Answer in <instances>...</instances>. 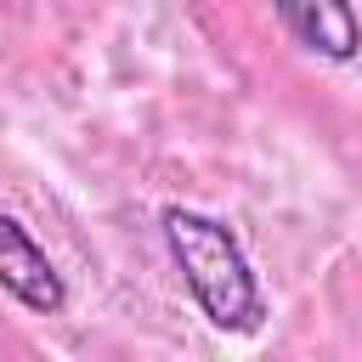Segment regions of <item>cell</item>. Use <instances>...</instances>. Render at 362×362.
<instances>
[{
  "label": "cell",
  "instance_id": "2",
  "mask_svg": "<svg viewBox=\"0 0 362 362\" xmlns=\"http://www.w3.org/2000/svg\"><path fill=\"white\" fill-rule=\"evenodd\" d=\"M0 288H6L17 305L40 311V317H57V311L68 305L62 272H57L51 255L28 238V226H23L17 215H6V209H0Z\"/></svg>",
  "mask_w": 362,
  "mask_h": 362
},
{
  "label": "cell",
  "instance_id": "3",
  "mask_svg": "<svg viewBox=\"0 0 362 362\" xmlns=\"http://www.w3.org/2000/svg\"><path fill=\"white\" fill-rule=\"evenodd\" d=\"M272 11L283 17V28L305 51H317L328 62H351L356 57V11H351V0H272Z\"/></svg>",
  "mask_w": 362,
  "mask_h": 362
},
{
  "label": "cell",
  "instance_id": "1",
  "mask_svg": "<svg viewBox=\"0 0 362 362\" xmlns=\"http://www.w3.org/2000/svg\"><path fill=\"white\" fill-rule=\"evenodd\" d=\"M158 226H164L170 260L181 266V283L192 288V300L209 317V328L255 334L266 322V294H260L255 266H249L243 243L232 238V226L204 215V209H187V204H170Z\"/></svg>",
  "mask_w": 362,
  "mask_h": 362
}]
</instances>
